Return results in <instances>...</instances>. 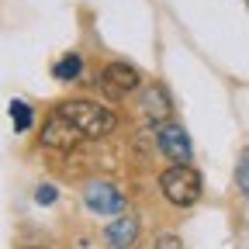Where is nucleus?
I'll list each match as a JSON object with an SVG mask.
<instances>
[{
	"instance_id": "obj_1",
	"label": "nucleus",
	"mask_w": 249,
	"mask_h": 249,
	"mask_svg": "<svg viewBox=\"0 0 249 249\" xmlns=\"http://www.w3.org/2000/svg\"><path fill=\"white\" fill-rule=\"evenodd\" d=\"M62 118H70L76 128L87 135V139H104L118 128V118L111 107L97 104V101H87V97H73V101H62L55 107Z\"/></svg>"
},
{
	"instance_id": "obj_10",
	"label": "nucleus",
	"mask_w": 249,
	"mask_h": 249,
	"mask_svg": "<svg viewBox=\"0 0 249 249\" xmlns=\"http://www.w3.org/2000/svg\"><path fill=\"white\" fill-rule=\"evenodd\" d=\"M11 121H14V132H28L31 121H35V111L24 101H11Z\"/></svg>"
},
{
	"instance_id": "obj_13",
	"label": "nucleus",
	"mask_w": 249,
	"mask_h": 249,
	"mask_svg": "<svg viewBox=\"0 0 249 249\" xmlns=\"http://www.w3.org/2000/svg\"><path fill=\"white\" fill-rule=\"evenodd\" d=\"M156 246H160V249H180L183 242H180L177 235H163V239H156Z\"/></svg>"
},
{
	"instance_id": "obj_4",
	"label": "nucleus",
	"mask_w": 249,
	"mask_h": 249,
	"mask_svg": "<svg viewBox=\"0 0 249 249\" xmlns=\"http://www.w3.org/2000/svg\"><path fill=\"white\" fill-rule=\"evenodd\" d=\"M156 139H160V149H163L166 160H173V163H191L194 149H191V139H187V132L180 128V124H173V121L156 124Z\"/></svg>"
},
{
	"instance_id": "obj_6",
	"label": "nucleus",
	"mask_w": 249,
	"mask_h": 249,
	"mask_svg": "<svg viewBox=\"0 0 249 249\" xmlns=\"http://www.w3.org/2000/svg\"><path fill=\"white\" fill-rule=\"evenodd\" d=\"M104 90L107 93H114V97H124V93H132L139 83H142V76H139V70L135 66H128V62H111V66L104 70Z\"/></svg>"
},
{
	"instance_id": "obj_2",
	"label": "nucleus",
	"mask_w": 249,
	"mask_h": 249,
	"mask_svg": "<svg viewBox=\"0 0 249 249\" xmlns=\"http://www.w3.org/2000/svg\"><path fill=\"white\" fill-rule=\"evenodd\" d=\"M160 191L170 204L177 208H191L201 197V173L191 170V163H173L170 170H163L160 177Z\"/></svg>"
},
{
	"instance_id": "obj_11",
	"label": "nucleus",
	"mask_w": 249,
	"mask_h": 249,
	"mask_svg": "<svg viewBox=\"0 0 249 249\" xmlns=\"http://www.w3.org/2000/svg\"><path fill=\"white\" fill-rule=\"evenodd\" d=\"M239 187H242V194L249 197V152L242 156V163H239Z\"/></svg>"
},
{
	"instance_id": "obj_12",
	"label": "nucleus",
	"mask_w": 249,
	"mask_h": 249,
	"mask_svg": "<svg viewBox=\"0 0 249 249\" xmlns=\"http://www.w3.org/2000/svg\"><path fill=\"white\" fill-rule=\"evenodd\" d=\"M55 197H59V191H55V187H49V183L35 191V201H38V204H52Z\"/></svg>"
},
{
	"instance_id": "obj_5",
	"label": "nucleus",
	"mask_w": 249,
	"mask_h": 249,
	"mask_svg": "<svg viewBox=\"0 0 249 249\" xmlns=\"http://www.w3.org/2000/svg\"><path fill=\"white\" fill-rule=\"evenodd\" d=\"M83 204H87V211H93V214H121V211H124V197L114 191L111 183H104V180L87 183Z\"/></svg>"
},
{
	"instance_id": "obj_8",
	"label": "nucleus",
	"mask_w": 249,
	"mask_h": 249,
	"mask_svg": "<svg viewBox=\"0 0 249 249\" xmlns=\"http://www.w3.org/2000/svg\"><path fill=\"white\" fill-rule=\"evenodd\" d=\"M104 239H107V246H114V249L135 246V239H139V222H135L132 214H121L118 222H111V225H107Z\"/></svg>"
},
{
	"instance_id": "obj_9",
	"label": "nucleus",
	"mask_w": 249,
	"mask_h": 249,
	"mask_svg": "<svg viewBox=\"0 0 249 249\" xmlns=\"http://www.w3.org/2000/svg\"><path fill=\"white\" fill-rule=\"evenodd\" d=\"M52 73H55V80H62V83H70V80H80V73H83V59L76 55V52H66L55 66H52Z\"/></svg>"
},
{
	"instance_id": "obj_3",
	"label": "nucleus",
	"mask_w": 249,
	"mask_h": 249,
	"mask_svg": "<svg viewBox=\"0 0 249 249\" xmlns=\"http://www.w3.org/2000/svg\"><path fill=\"white\" fill-rule=\"evenodd\" d=\"M87 135L76 128V124L70 121V118H62L59 111L45 121V128H42V145H49V149H59V152H73L80 142H83Z\"/></svg>"
},
{
	"instance_id": "obj_7",
	"label": "nucleus",
	"mask_w": 249,
	"mask_h": 249,
	"mask_svg": "<svg viewBox=\"0 0 249 249\" xmlns=\"http://www.w3.org/2000/svg\"><path fill=\"white\" fill-rule=\"evenodd\" d=\"M142 111H145V118H149L152 124L170 121L173 104H170V97H166V90H163V87H149V90L142 93Z\"/></svg>"
}]
</instances>
